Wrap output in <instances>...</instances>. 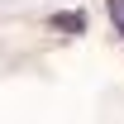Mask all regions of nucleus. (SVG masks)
<instances>
[{
	"mask_svg": "<svg viewBox=\"0 0 124 124\" xmlns=\"http://www.w3.org/2000/svg\"><path fill=\"white\" fill-rule=\"evenodd\" d=\"M110 19H115V29L124 33V0H110Z\"/></svg>",
	"mask_w": 124,
	"mask_h": 124,
	"instance_id": "1",
	"label": "nucleus"
}]
</instances>
